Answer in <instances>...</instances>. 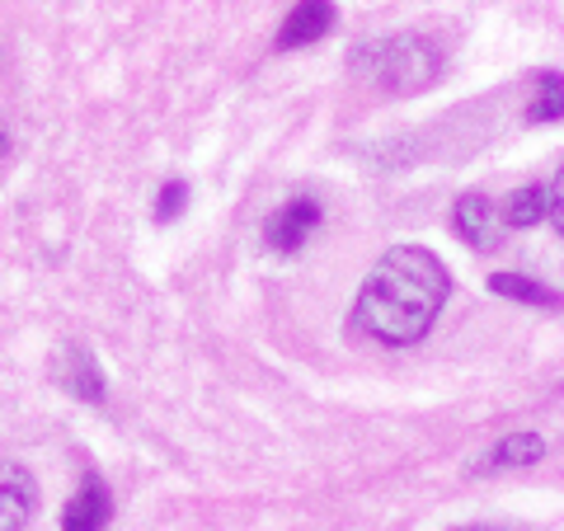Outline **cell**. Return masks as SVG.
I'll list each match as a JSON object with an SVG mask.
<instances>
[{
	"label": "cell",
	"instance_id": "1",
	"mask_svg": "<svg viewBox=\"0 0 564 531\" xmlns=\"http://www.w3.org/2000/svg\"><path fill=\"white\" fill-rule=\"evenodd\" d=\"M447 292L452 282L443 259L419 250V245H395V250H386L377 259V269L362 282L358 325L391 348L419 344L433 329L437 311L447 306Z\"/></svg>",
	"mask_w": 564,
	"mask_h": 531
},
{
	"label": "cell",
	"instance_id": "2",
	"mask_svg": "<svg viewBox=\"0 0 564 531\" xmlns=\"http://www.w3.org/2000/svg\"><path fill=\"white\" fill-rule=\"evenodd\" d=\"M367 66L386 90L414 95L437 76V47L429 39H414V33H400V39H381L367 52Z\"/></svg>",
	"mask_w": 564,
	"mask_h": 531
},
{
	"label": "cell",
	"instance_id": "3",
	"mask_svg": "<svg viewBox=\"0 0 564 531\" xmlns=\"http://www.w3.org/2000/svg\"><path fill=\"white\" fill-rule=\"evenodd\" d=\"M311 231H321V203L315 198H292L269 217L263 240H269V250L292 254V250H302V245L311 240Z\"/></svg>",
	"mask_w": 564,
	"mask_h": 531
},
{
	"label": "cell",
	"instance_id": "4",
	"mask_svg": "<svg viewBox=\"0 0 564 531\" xmlns=\"http://www.w3.org/2000/svg\"><path fill=\"white\" fill-rule=\"evenodd\" d=\"M452 226L470 250H494L499 245V226H503V212H494V203L485 193H462L452 207Z\"/></svg>",
	"mask_w": 564,
	"mask_h": 531
},
{
	"label": "cell",
	"instance_id": "5",
	"mask_svg": "<svg viewBox=\"0 0 564 531\" xmlns=\"http://www.w3.org/2000/svg\"><path fill=\"white\" fill-rule=\"evenodd\" d=\"M39 508V485L20 462H0V531H24Z\"/></svg>",
	"mask_w": 564,
	"mask_h": 531
},
{
	"label": "cell",
	"instance_id": "6",
	"mask_svg": "<svg viewBox=\"0 0 564 531\" xmlns=\"http://www.w3.org/2000/svg\"><path fill=\"white\" fill-rule=\"evenodd\" d=\"M545 456V442L536 433H508L503 442H494V447L480 456V462L470 466V475H503V470H522V466H536Z\"/></svg>",
	"mask_w": 564,
	"mask_h": 531
},
{
	"label": "cell",
	"instance_id": "7",
	"mask_svg": "<svg viewBox=\"0 0 564 531\" xmlns=\"http://www.w3.org/2000/svg\"><path fill=\"white\" fill-rule=\"evenodd\" d=\"M334 24V6L329 0H296L292 14L282 20L278 29V47H306V43H321Z\"/></svg>",
	"mask_w": 564,
	"mask_h": 531
},
{
	"label": "cell",
	"instance_id": "8",
	"mask_svg": "<svg viewBox=\"0 0 564 531\" xmlns=\"http://www.w3.org/2000/svg\"><path fill=\"white\" fill-rule=\"evenodd\" d=\"M109 489H104V480H85L76 494H70V503L62 508V531H104L109 527Z\"/></svg>",
	"mask_w": 564,
	"mask_h": 531
},
{
	"label": "cell",
	"instance_id": "9",
	"mask_svg": "<svg viewBox=\"0 0 564 531\" xmlns=\"http://www.w3.org/2000/svg\"><path fill=\"white\" fill-rule=\"evenodd\" d=\"M499 212H503V226H518V231L522 226H536L541 217H551V188L545 184H522V188L508 193Z\"/></svg>",
	"mask_w": 564,
	"mask_h": 531
},
{
	"label": "cell",
	"instance_id": "10",
	"mask_svg": "<svg viewBox=\"0 0 564 531\" xmlns=\"http://www.w3.org/2000/svg\"><path fill=\"white\" fill-rule=\"evenodd\" d=\"M489 292H499L508 301H522V306H560V292H551L545 282L522 278V273H494L489 278Z\"/></svg>",
	"mask_w": 564,
	"mask_h": 531
},
{
	"label": "cell",
	"instance_id": "11",
	"mask_svg": "<svg viewBox=\"0 0 564 531\" xmlns=\"http://www.w3.org/2000/svg\"><path fill=\"white\" fill-rule=\"evenodd\" d=\"M527 118H532V122H560L564 118V76H560V71H545V76H536Z\"/></svg>",
	"mask_w": 564,
	"mask_h": 531
},
{
	"label": "cell",
	"instance_id": "12",
	"mask_svg": "<svg viewBox=\"0 0 564 531\" xmlns=\"http://www.w3.org/2000/svg\"><path fill=\"white\" fill-rule=\"evenodd\" d=\"M62 377H66V386H70V391H76L80 400H99V395H104L99 367L90 362V353H85V348H70V353H66V367H62Z\"/></svg>",
	"mask_w": 564,
	"mask_h": 531
},
{
	"label": "cell",
	"instance_id": "13",
	"mask_svg": "<svg viewBox=\"0 0 564 531\" xmlns=\"http://www.w3.org/2000/svg\"><path fill=\"white\" fill-rule=\"evenodd\" d=\"M184 203H188V188L174 180V184H165L161 188V203H155V221H170V217H180L184 212Z\"/></svg>",
	"mask_w": 564,
	"mask_h": 531
},
{
	"label": "cell",
	"instance_id": "14",
	"mask_svg": "<svg viewBox=\"0 0 564 531\" xmlns=\"http://www.w3.org/2000/svg\"><path fill=\"white\" fill-rule=\"evenodd\" d=\"M551 221H555V231L564 236V165H560L555 184H551Z\"/></svg>",
	"mask_w": 564,
	"mask_h": 531
},
{
	"label": "cell",
	"instance_id": "15",
	"mask_svg": "<svg viewBox=\"0 0 564 531\" xmlns=\"http://www.w3.org/2000/svg\"><path fill=\"white\" fill-rule=\"evenodd\" d=\"M466 531H489V527H466Z\"/></svg>",
	"mask_w": 564,
	"mask_h": 531
}]
</instances>
